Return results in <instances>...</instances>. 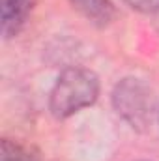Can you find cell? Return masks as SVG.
I'll return each instance as SVG.
<instances>
[{"mask_svg":"<svg viewBox=\"0 0 159 161\" xmlns=\"http://www.w3.org/2000/svg\"><path fill=\"white\" fill-rule=\"evenodd\" d=\"M69 2L88 21L96 25L105 26L114 19V6L111 0H69Z\"/></svg>","mask_w":159,"mask_h":161,"instance_id":"cell-4","label":"cell"},{"mask_svg":"<svg viewBox=\"0 0 159 161\" xmlns=\"http://www.w3.org/2000/svg\"><path fill=\"white\" fill-rule=\"evenodd\" d=\"M131 9L140 13H156L159 9V0H123Z\"/></svg>","mask_w":159,"mask_h":161,"instance_id":"cell-6","label":"cell"},{"mask_svg":"<svg viewBox=\"0 0 159 161\" xmlns=\"http://www.w3.org/2000/svg\"><path fill=\"white\" fill-rule=\"evenodd\" d=\"M154 15H156V26H157V30H159V9L154 13Z\"/></svg>","mask_w":159,"mask_h":161,"instance_id":"cell-7","label":"cell"},{"mask_svg":"<svg viewBox=\"0 0 159 161\" xmlns=\"http://www.w3.org/2000/svg\"><path fill=\"white\" fill-rule=\"evenodd\" d=\"M99 96V80L94 71L84 68H69L56 79L49 107L56 118H68L96 103Z\"/></svg>","mask_w":159,"mask_h":161,"instance_id":"cell-1","label":"cell"},{"mask_svg":"<svg viewBox=\"0 0 159 161\" xmlns=\"http://www.w3.org/2000/svg\"><path fill=\"white\" fill-rule=\"evenodd\" d=\"M112 105L133 129L144 131L154 120L156 114V97L154 90L142 79L127 77L122 79L112 90Z\"/></svg>","mask_w":159,"mask_h":161,"instance_id":"cell-2","label":"cell"},{"mask_svg":"<svg viewBox=\"0 0 159 161\" xmlns=\"http://www.w3.org/2000/svg\"><path fill=\"white\" fill-rule=\"evenodd\" d=\"M157 116H159V114H157Z\"/></svg>","mask_w":159,"mask_h":161,"instance_id":"cell-8","label":"cell"},{"mask_svg":"<svg viewBox=\"0 0 159 161\" xmlns=\"http://www.w3.org/2000/svg\"><path fill=\"white\" fill-rule=\"evenodd\" d=\"M32 8H34V0H0L2 34L6 38L19 34L28 15L32 13Z\"/></svg>","mask_w":159,"mask_h":161,"instance_id":"cell-3","label":"cell"},{"mask_svg":"<svg viewBox=\"0 0 159 161\" xmlns=\"http://www.w3.org/2000/svg\"><path fill=\"white\" fill-rule=\"evenodd\" d=\"M2 161H38V158L32 156L26 148L19 146L17 142L4 139L2 141Z\"/></svg>","mask_w":159,"mask_h":161,"instance_id":"cell-5","label":"cell"}]
</instances>
